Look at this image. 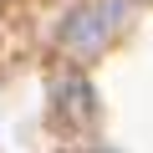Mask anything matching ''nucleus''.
I'll return each instance as SVG.
<instances>
[{
  "label": "nucleus",
  "mask_w": 153,
  "mask_h": 153,
  "mask_svg": "<svg viewBox=\"0 0 153 153\" xmlns=\"http://www.w3.org/2000/svg\"><path fill=\"white\" fill-rule=\"evenodd\" d=\"M133 16V0H76L66 10V21L56 26V56L66 66H92L97 56H107Z\"/></svg>",
  "instance_id": "obj_1"
},
{
  "label": "nucleus",
  "mask_w": 153,
  "mask_h": 153,
  "mask_svg": "<svg viewBox=\"0 0 153 153\" xmlns=\"http://www.w3.org/2000/svg\"><path fill=\"white\" fill-rule=\"evenodd\" d=\"M148 5H153V0H148Z\"/></svg>",
  "instance_id": "obj_4"
},
{
  "label": "nucleus",
  "mask_w": 153,
  "mask_h": 153,
  "mask_svg": "<svg viewBox=\"0 0 153 153\" xmlns=\"http://www.w3.org/2000/svg\"><path fill=\"white\" fill-rule=\"evenodd\" d=\"M46 123L61 138H82L97 123V87H92V76L82 66L51 76V87H46Z\"/></svg>",
  "instance_id": "obj_2"
},
{
  "label": "nucleus",
  "mask_w": 153,
  "mask_h": 153,
  "mask_svg": "<svg viewBox=\"0 0 153 153\" xmlns=\"http://www.w3.org/2000/svg\"><path fill=\"white\" fill-rule=\"evenodd\" d=\"M76 153H117V148H76Z\"/></svg>",
  "instance_id": "obj_3"
}]
</instances>
